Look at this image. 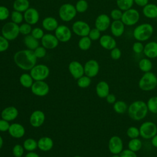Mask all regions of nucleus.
<instances>
[{"mask_svg": "<svg viewBox=\"0 0 157 157\" xmlns=\"http://www.w3.org/2000/svg\"><path fill=\"white\" fill-rule=\"evenodd\" d=\"M13 60L19 68L30 71L36 64L37 58L33 50L25 49L17 52L14 54Z\"/></svg>", "mask_w": 157, "mask_h": 157, "instance_id": "f257e3e1", "label": "nucleus"}, {"mask_svg": "<svg viewBox=\"0 0 157 157\" xmlns=\"http://www.w3.org/2000/svg\"><path fill=\"white\" fill-rule=\"evenodd\" d=\"M129 117L134 121H140L147 115L148 110L147 103L141 100L135 101L132 102L128 109Z\"/></svg>", "mask_w": 157, "mask_h": 157, "instance_id": "f03ea898", "label": "nucleus"}, {"mask_svg": "<svg viewBox=\"0 0 157 157\" xmlns=\"http://www.w3.org/2000/svg\"><path fill=\"white\" fill-rule=\"evenodd\" d=\"M153 27L148 23L137 25L133 30V37L136 41L144 42L148 40L153 34Z\"/></svg>", "mask_w": 157, "mask_h": 157, "instance_id": "7ed1b4c3", "label": "nucleus"}, {"mask_svg": "<svg viewBox=\"0 0 157 157\" xmlns=\"http://www.w3.org/2000/svg\"><path fill=\"white\" fill-rule=\"evenodd\" d=\"M138 85L142 91H151L157 86V76L151 72H145L140 78Z\"/></svg>", "mask_w": 157, "mask_h": 157, "instance_id": "20e7f679", "label": "nucleus"}, {"mask_svg": "<svg viewBox=\"0 0 157 157\" xmlns=\"http://www.w3.org/2000/svg\"><path fill=\"white\" fill-rule=\"evenodd\" d=\"M19 34V25L12 21L5 23L1 28V35L9 41L16 39Z\"/></svg>", "mask_w": 157, "mask_h": 157, "instance_id": "39448f33", "label": "nucleus"}, {"mask_svg": "<svg viewBox=\"0 0 157 157\" xmlns=\"http://www.w3.org/2000/svg\"><path fill=\"white\" fill-rule=\"evenodd\" d=\"M77 10L74 6L70 3H65L62 4L58 10L59 18L65 22H69L72 20L77 15Z\"/></svg>", "mask_w": 157, "mask_h": 157, "instance_id": "423d86ee", "label": "nucleus"}, {"mask_svg": "<svg viewBox=\"0 0 157 157\" xmlns=\"http://www.w3.org/2000/svg\"><path fill=\"white\" fill-rule=\"evenodd\" d=\"M29 74L35 81L44 80L48 77L50 74V69L45 64H36L30 70Z\"/></svg>", "mask_w": 157, "mask_h": 157, "instance_id": "0eeeda50", "label": "nucleus"}, {"mask_svg": "<svg viewBox=\"0 0 157 157\" xmlns=\"http://www.w3.org/2000/svg\"><path fill=\"white\" fill-rule=\"evenodd\" d=\"M140 18V13L136 9L131 8L123 12L121 21L125 26H131L137 23Z\"/></svg>", "mask_w": 157, "mask_h": 157, "instance_id": "6e6552de", "label": "nucleus"}, {"mask_svg": "<svg viewBox=\"0 0 157 157\" xmlns=\"http://www.w3.org/2000/svg\"><path fill=\"white\" fill-rule=\"evenodd\" d=\"M140 136L145 139H151L157 134V126L152 121H145L140 126Z\"/></svg>", "mask_w": 157, "mask_h": 157, "instance_id": "1a4fd4ad", "label": "nucleus"}, {"mask_svg": "<svg viewBox=\"0 0 157 157\" xmlns=\"http://www.w3.org/2000/svg\"><path fill=\"white\" fill-rule=\"evenodd\" d=\"M91 29L90 25L85 21L77 20L72 26V30L74 34L80 37L87 36Z\"/></svg>", "mask_w": 157, "mask_h": 157, "instance_id": "9d476101", "label": "nucleus"}, {"mask_svg": "<svg viewBox=\"0 0 157 157\" xmlns=\"http://www.w3.org/2000/svg\"><path fill=\"white\" fill-rule=\"evenodd\" d=\"M31 90L34 95L42 97L48 93L50 88L48 85L44 80L35 81L31 87Z\"/></svg>", "mask_w": 157, "mask_h": 157, "instance_id": "9b49d317", "label": "nucleus"}, {"mask_svg": "<svg viewBox=\"0 0 157 157\" xmlns=\"http://www.w3.org/2000/svg\"><path fill=\"white\" fill-rule=\"evenodd\" d=\"M55 35L61 42H67L71 39L72 32L71 29L64 25H59L55 31Z\"/></svg>", "mask_w": 157, "mask_h": 157, "instance_id": "f8f14e48", "label": "nucleus"}, {"mask_svg": "<svg viewBox=\"0 0 157 157\" xmlns=\"http://www.w3.org/2000/svg\"><path fill=\"white\" fill-rule=\"evenodd\" d=\"M108 148L113 155H119L123 150V142L122 139L118 136L110 137L108 142Z\"/></svg>", "mask_w": 157, "mask_h": 157, "instance_id": "ddd939ff", "label": "nucleus"}, {"mask_svg": "<svg viewBox=\"0 0 157 157\" xmlns=\"http://www.w3.org/2000/svg\"><path fill=\"white\" fill-rule=\"evenodd\" d=\"M83 67L85 75L90 78L96 76L99 71V64L96 60L93 59L87 61Z\"/></svg>", "mask_w": 157, "mask_h": 157, "instance_id": "4468645a", "label": "nucleus"}, {"mask_svg": "<svg viewBox=\"0 0 157 157\" xmlns=\"http://www.w3.org/2000/svg\"><path fill=\"white\" fill-rule=\"evenodd\" d=\"M111 23L110 17L108 15L101 13L99 15L95 20V28L99 29L101 32H104L110 28Z\"/></svg>", "mask_w": 157, "mask_h": 157, "instance_id": "2eb2a0df", "label": "nucleus"}, {"mask_svg": "<svg viewBox=\"0 0 157 157\" xmlns=\"http://www.w3.org/2000/svg\"><path fill=\"white\" fill-rule=\"evenodd\" d=\"M68 69L72 76L77 80L85 74L83 66L77 61H71L69 64Z\"/></svg>", "mask_w": 157, "mask_h": 157, "instance_id": "dca6fc26", "label": "nucleus"}, {"mask_svg": "<svg viewBox=\"0 0 157 157\" xmlns=\"http://www.w3.org/2000/svg\"><path fill=\"white\" fill-rule=\"evenodd\" d=\"M23 17L26 23L31 25H34L39 21L40 15L36 9L34 7H29L24 12Z\"/></svg>", "mask_w": 157, "mask_h": 157, "instance_id": "f3484780", "label": "nucleus"}, {"mask_svg": "<svg viewBox=\"0 0 157 157\" xmlns=\"http://www.w3.org/2000/svg\"><path fill=\"white\" fill-rule=\"evenodd\" d=\"M45 113L40 110H34L30 115L29 123L34 128L41 126L45 121Z\"/></svg>", "mask_w": 157, "mask_h": 157, "instance_id": "a211bd4d", "label": "nucleus"}, {"mask_svg": "<svg viewBox=\"0 0 157 157\" xmlns=\"http://www.w3.org/2000/svg\"><path fill=\"white\" fill-rule=\"evenodd\" d=\"M42 45L46 49H54L59 44V40L55 34L50 33L45 34L41 39Z\"/></svg>", "mask_w": 157, "mask_h": 157, "instance_id": "6ab92c4d", "label": "nucleus"}, {"mask_svg": "<svg viewBox=\"0 0 157 157\" xmlns=\"http://www.w3.org/2000/svg\"><path fill=\"white\" fill-rule=\"evenodd\" d=\"M100 45L104 49L111 50L117 47V41L115 38L110 35L104 34L101 36L99 39Z\"/></svg>", "mask_w": 157, "mask_h": 157, "instance_id": "aec40b11", "label": "nucleus"}, {"mask_svg": "<svg viewBox=\"0 0 157 157\" xmlns=\"http://www.w3.org/2000/svg\"><path fill=\"white\" fill-rule=\"evenodd\" d=\"M110 29L113 36L119 37L124 34L125 25L121 20H113L110 24Z\"/></svg>", "mask_w": 157, "mask_h": 157, "instance_id": "412c9836", "label": "nucleus"}, {"mask_svg": "<svg viewBox=\"0 0 157 157\" xmlns=\"http://www.w3.org/2000/svg\"><path fill=\"white\" fill-rule=\"evenodd\" d=\"M8 132L12 137L19 139L24 136L25 134V129L22 124L13 123L10 125Z\"/></svg>", "mask_w": 157, "mask_h": 157, "instance_id": "4be33fe9", "label": "nucleus"}, {"mask_svg": "<svg viewBox=\"0 0 157 157\" xmlns=\"http://www.w3.org/2000/svg\"><path fill=\"white\" fill-rule=\"evenodd\" d=\"M18 110L15 107L9 106L2 110L1 113V118L7 121H11L17 118Z\"/></svg>", "mask_w": 157, "mask_h": 157, "instance_id": "5701e85b", "label": "nucleus"}, {"mask_svg": "<svg viewBox=\"0 0 157 157\" xmlns=\"http://www.w3.org/2000/svg\"><path fill=\"white\" fill-rule=\"evenodd\" d=\"M143 53L149 59L157 58V42L150 41L146 44Z\"/></svg>", "mask_w": 157, "mask_h": 157, "instance_id": "b1692460", "label": "nucleus"}, {"mask_svg": "<svg viewBox=\"0 0 157 157\" xmlns=\"http://www.w3.org/2000/svg\"><path fill=\"white\" fill-rule=\"evenodd\" d=\"M42 25L43 28L48 31H55L59 26L57 20L53 17H47L44 18L42 20Z\"/></svg>", "mask_w": 157, "mask_h": 157, "instance_id": "393cba45", "label": "nucleus"}, {"mask_svg": "<svg viewBox=\"0 0 157 157\" xmlns=\"http://www.w3.org/2000/svg\"><path fill=\"white\" fill-rule=\"evenodd\" d=\"M37 147L41 151H50L53 147V141L52 138L49 137H42L38 140Z\"/></svg>", "mask_w": 157, "mask_h": 157, "instance_id": "a878e982", "label": "nucleus"}, {"mask_svg": "<svg viewBox=\"0 0 157 157\" xmlns=\"http://www.w3.org/2000/svg\"><path fill=\"white\" fill-rule=\"evenodd\" d=\"M110 88L109 84L105 81H100L96 86V93L98 97L105 98L109 94Z\"/></svg>", "mask_w": 157, "mask_h": 157, "instance_id": "bb28decb", "label": "nucleus"}, {"mask_svg": "<svg viewBox=\"0 0 157 157\" xmlns=\"http://www.w3.org/2000/svg\"><path fill=\"white\" fill-rule=\"evenodd\" d=\"M143 15L148 18H157V5L153 3H148L143 7Z\"/></svg>", "mask_w": 157, "mask_h": 157, "instance_id": "cd10ccee", "label": "nucleus"}, {"mask_svg": "<svg viewBox=\"0 0 157 157\" xmlns=\"http://www.w3.org/2000/svg\"><path fill=\"white\" fill-rule=\"evenodd\" d=\"M23 42L27 48L33 51L39 46L38 40L34 38L31 34L25 36Z\"/></svg>", "mask_w": 157, "mask_h": 157, "instance_id": "c85d7f7f", "label": "nucleus"}, {"mask_svg": "<svg viewBox=\"0 0 157 157\" xmlns=\"http://www.w3.org/2000/svg\"><path fill=\"white\" fill-rule=\"evenodd\" d=\"M14 10L20 12H25L29 8V2L28 0H15L13 3Z\"/></svg>", "mask_w": 157, "mask_h": 157, "instance_id": "c756f323", "label": "nucleus"}, {"mask_svg": "<svg viewBox=\"0 0 157 157\" xmlns=\"http://www.w3.org/2000/svg\"><path fill=\"white\" fill-rule=\"evenodd\" d=\"M139 67L144 73L150 72L153 67V64L149 58H144L139 61Z\"/></svg>", "mask_w": 157, "mask_h": 157, "instance_id": "7c9ffc66", "label": "nucleus"}, {"mask_svg": "<svg viewBox=\"0 0 157 157\" xmlns=\"http://www.w3.org/2000/svg\"><path fill=\"white\" fill-rule=\"evenodd\" d=\"M19 81L20 84L26 88H31L34 83V80L31 75L27 73L22 74L19 78Z\"/></svg>", "mask_w": 157, "mask_h": 157, "instance_id": "2f4dec72", "label": "nucleus"}, {"mask_svg": "<svg viewBox=\"0 0 157 157\" xmlns=\"http://www.w3.org/2000/svg\"><path fill=\"white\" fill-rule=\"evenodd\" d=\"M113 109L116 113L118 114H122L128 111V106L124 101L119 100V101H117L113 104Z\"/></svg>", "mask_w": 157, "mask_h": 157, "instance_id": "473e14b6", "label": "nucleus"}, {"mask_svg": "<svg viewBox=\"0 0 157 157\" xmlns=\"http://www.w3.org/2000/svg\"><path fill=\"white\" fill-rule=\"evenodd\" d=\"M91 42L92 40L88 36L81 37L78 42V47L80 50L86 51L90 49V48L91 47Z\"/></svg>", "mask_w": 157, "mask_h": 157, "instance_id": "72a5a7b5", "label": "nucleus"}, {"mask_svg": "<svg viewBox=\"0 0 157 157\" xmlns=\"http://www.w3.org/2000/svg\"><path fill=\"white\" fill-rule=\"evenodd\" d=\"M23 148L28 151H34L36 150L37 147V142L32 138H28L26 139L23 144Z\"/></svg>", "mask_w": 157, "mask_h": 157, "instance_id": "f704fd0d", "label": "nucleus"}, {"mask_svg": "<svg viewBox=\"0 0 157 157\" xmlns=\"http://www.w3.org/2000/svg\"><path fill=\"white\" fill-rule=\"evenodd\" d=\"M128 149L134 152H137L141 149L142 147V142L141 140H140L138 138L131 139V140L128 142Z\"/></svg>", "mask_w": 157, "mask_h": 157, "instance_id": "c9c22d12", "label": "nucleus"}, {"mask_svg": "<svg viewBox=\"0 0 157 157\" xmlns=\"http://www.w3.org/2000/svg\"><path fill=\"white\" fill-rule=\"evenodd\" d=\"M117 7L123 12L132 8L134 4V0H116Z\"/></svg>", "mask_w": 157, "mask_h": 157, "instance_id": "e433bc0d", "label": "nucleus"}, {"mask_svg": "<svg viewBox=\"0 0 157 157\" xmlns=\"http://www.w3.org/2000/svg\"><path fill=\"white\" fill-rule=\"evenodd\" d=\"M148 110L152 113L157 114V96H152L147 102Z\"/></svg>", "mask_w": 157, "mask_h": 157, "instance_id": "4c0bfd02", "label": "nucleus"}, {"mask_svg": "<svg viewBox=\"0 0 157 157\" xmlns=\"http://www.w3.org/2000/svg\"><path fill=\"white\" fill-rule=\"evenodd\" d=\"M91 83V78L86 76V75H83L79 78L77 79V85L82 88H86L88 87Z\"/></svg>", "mask_w": 157, "mask_h": 157, "instance_id": "58836bf2", "label": "nucleus"}, {"mask_svg": "<svg viewBox=\"0 0 157 157\" xmlns=\"http://www.w3.org/2000/svg\"><path fill=\"white\" fill-rule=\"evenodd\" d=\"M10 18H11V21L18 25L22 23L23 20H24L23 14L22 12L13 10L10 13Z\"/></svg>", "mask_w": 157, "mask_h": 157, "instance_id": "ea45409f", "label": "nucleus"}, {"mask_svg": "<svg viewBox=\"0 0 157 157\" xmlns=\"http://www.w3.org/2000/svg\"><path fill=\"white\" fill-rule=\"evenodd\" d=\"M75 7L77 12L83 13L87 10L88 8V3L86 0H78L76 2Z\"/></svg>", "mask_w": 157, "mask_h": 157, "instance_id": "a19ab883", "label": "nucleus"}, {"mask_svg": "<svg viewBox=\"0 0 157 157\" xmlns=\"http://www.w3.org/2000/svg\"><path fill=\"white\" fill-rule=\"evenodd\" d=\"M126 135L130 139L138 138V137L140 136L139 129L135 126H131L127 129Z\"/></svg>", "mask_w": 157, "mask_h": 157, "instance_id": "79ce46f5", "label": "nucleus"}, {"mask_svg": "<svg viewBox=\"0 0 157 157\" xmlns=\"http://www.w3.org/2000/svg\"><path fill=\"white\" fill-rule=\"evenodd\" d=\"M32 29H32L31 25L27 23H22L19 26L20 33L23 35H25V36L31 34Z\"/></svg>", "mask_w": 157, "mask_h": 157, "instance_id": "37998d69", "label": "nucleus"}, {"mask_svg": "<svg viewBox=\"0 0 157 157\" xmlns=\"http://www.w3.org/2000/svg\"><path fill=\"white\" fill-rule=\"evenodd\" d=\"M101 32L99 29H98L96 28H94L90 29L88 36L90 37V39L92 41H96L100 39L101 36Z\"/></svg>", "mask_w": 157, "mask_h": 157, "instance_id": "c03bdc74", "label": "nucleus"}, {"mask_svg": "<svg viewBox=\"0 0 157 157\" xmlns=\"http://www.w3.org/2000/svg\"><path fill=\"white\" fill-rule=\"evenodd\" d=\"M123 15V11L118 8L113 9L111 10L110 16V18L113 20H121Z\"/></svg>", "mask_w": 157, "mask_h": 157, "instance_id": "a18cd8bd", "label": "nucleus"}, {"mask_svg": "<svg viewBox=\"0 0 157 157\" xmlns=\"http://www.w3.org/2000/svg\"><path fill=\"white\" fill-rule=\"evenodd\" d=\"M24 148L20 144H16L12 148V153L15 157H22L24 153Z\"/></svg>", "mask_w": 157, "mask_h": 157, "instance_id": "49530a36", "label": "nucleus"}, {"mask_svg": "<svg viewBox=\"0 0 157 157\" xmlns=\"http://www.w3.org/2000/svg\"><path fill=\"white\" fill-rule=\"evenodd\" d=\"M33 52L37 58H44L47 54V49L42 45L37 47L35 50H33Z\"/></svg>", "mask_w": 157, "mask_h": 157, "instance_id": "de8ad7c7", "label": "nucleus"}, {"mask_svg": "<svg viewBox=\"0 0 157 157\" xmlns=\"http://www.w3.org/2000/svg\"><path fill=\"white\" fill-rule=\"evenodd\" d=\"M10 15L9 9L4 6H0V21L7 20Z\"/></svg>", "mask_w": 157, "mask_h": 157, "instance_id": "09e8293b", "label": "nucleus"}, {"mask_svg": "<svg viewBox=\"0 0 157 157\" xmlns=\"http://www.w3.org/2000/svg\"><path fill=\"white\" fill-rule=\"evenodd\" d=\"M31 34L34 38L39 40V39H41L45 34L42 28L39 27H36L32 29Z\"/></svg>", "mask_w": 157, "mask_h": 157, "instance_id": "8fccbe9b", "label": "nucleus"}, {"mask_svg": "<svg viewBox=\"0 0 157 157\" xmlns=\"http://www.w3.org/2000/svg\"><path fill=\"white\" fill-rule=\"evenodd\" d=\"M133 52L136 54H140L144 52V45H143L142 42L136 41L135 42L132 47Z\"/></svg>", "mask_w": 157, "mask_h": 157, "instance_id": "3c124183", "label": "nucleus"}, {"mask_svg": "<svg viewBox=\"0 0 157 157\" xmlns=\"http://www.w3.org/2000/svg\"><path fill=\"white\" fill-rule=\"evenodd\" d=\"M9 47V40L2 35H0V53L6 51Z\"/></svg>", "mask_w": 157, "mask_h": 157, "instance_id": "603ef678", "label": "nucleus"}, {"mask_svg": "<svg viewBox=\"0 0 157 157\" xmlns=\"http://www.w3.org/2000/svg\"><path fill=\"white\" fill-rule=\"evenodd\" d=\"M121 56V52L118 47H115L110 50V57L113 60H118Z\"/></svg>", "mask_w": 157, "mask_h": 157, "instance_id": "864d4df0", "label": "nucleus"}, {"mask_svg": "<svg viewBox=\"0 0 157 157\" xmlns=\"http://www.w3.org/2000/svg\"><path fill=\"white\" fill-rule=\"evenodd\" d=\"M120 157H137L136 152L129 150V149H124L119 154Z\"/></svg>", "mask_w": 157, "mask_h": 157, "instance_id": "5fc2aeb1", "label": "nucleus"}, {"mask_svg": "<svg viewBox=\"0 0 157 157\" xmlns=\"http://www.w3.org/2000/svg\"><path fill=\"white\" fill-rule=\"evenodd\" d=\"M10 124L9 121L4 120V119H0V131L1 132H6L8 131Z\"/></svg>", "mask_w": 157, "mask_h": 157, "instance_id": "6e6d98bb", "label": "nucleus"}, {"mask_svg": "<svg viewBox=\"0 0 157 157\" xmlns=\"http://www.w3.org/2000/svg\"><path fill=\"white\" fill-rule=\"evenodd\" d=\"M106 99V101L107 102L109 103V104H114L116 101H117V99H116V96L113 94H109L107 97L105 98Z\"/></svg>", "mask_w": 157, "mask_h": 157, "instance_id": "4d7b16f0", "label": "nucleus"}, {"mask_svg": "<svg viewBox=\"0 0 157 157\" xmlns=\"http://www.w3.org/2000/svg\"><path fill=\"white\" fill-rule=\"evenodd\" d=\"M149 0H134V2L139 7H144L147 4H148Z\"/></svg>", "mask_w": 157, "mask_h": 157, "instance_id": "13d9d810", "label": "nucleus"}, {"mask_svg": "<svg viewBox=\"0 0 157 157\" xmlns=\"http://www.w3.org/2000/svg\"><path fill=\"white\" fill-rule=\"evenodd\" d=\"M25 157H40L39 155L34 151H29Z\"/></svg>", "mask_w": 157, "mask_h": 157, "instance_id": "bf43d9fd", "label": "nucleus"}, {"mask_svg": "<svg viewBox=\"0 0 157 157\" xmlns=\"http://www.w3.org/2000/svg\"><path fill=\"white\" fill-rule=\"evenodd\" d=\"M151 142L153 147L157 148V134L151 139Z\"/></svg>", "mask_w": 157, "mask_h": 157, "instance_id": "052dcab7", "label": "nucleus"}, {"mask_svg": "<svg viewBox=\"0 0 157 157\" xmlns=\"http://www.w3.org/2000/svg\"><path fill=\"white\" fill-rule=\"evenodd\" d=\"M2 145H3V139H2V137L0 136V149L2 147Z\"/></svg>", "mask_w": 157, "mask_h": 157, "instance_id": "680f3d73", "label": "nucleus"}, {"mask_svg": "<svg viewBox=\"0 0 157 157\" xmlns=\"http://www.w3.org/2000/svg\"><path fill=\"white\" fill-rule=\"evenodd\" d=\"M111 157H120V155H113Z\"/></svg>", "mask_w": 157, "mask_h": 157, "instance_id": "e2e57ef3", "label": "nucleus"}, {"mask_svg": "<svg viewBox=\"0 0 157 157\" xmlns=\"http://www.w3.org/2000/svg\"><path fill=\"white\" fill-rule=\"evenodd\" d=\"M74 157H82V156H75Z\"/></svg>", "mask_w": 157, "mask_h": 157, "instance_id": "0e129e2a", "label": "nucleus"}, {"mask_svg": "<svg viewBox=\"0 0 157 157\" xmlns=\"http://www.w3.org/2000/svg\"><path fill=\"white\" fill-rule=\"evenodd\" d=\"M143 157H148V156H143Z\"/></svg>", "mask_w": 157, "mask_h": 157, "instance_id": "69168bd1", "label": "nucleus"}]
</instances>
